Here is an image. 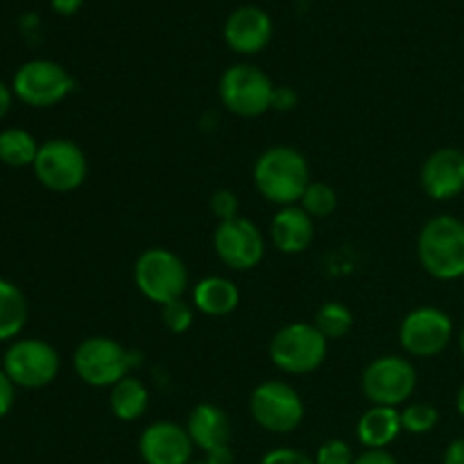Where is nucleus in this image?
I'll list each match as a JSON object with an SVG mask.
<instances>
[{"label":"nucleus","mask_w":464,"mask_h":464,"mask_svg":"<svg viewBox=\"0 0 464 464\" xmlns=\"http://www.w3.org/2000/svg\"><path fill=\"white\" fill-rule=\"evenodd\" d=\"M27 322V299L9 281L0 279V340H12Z\"/></svg>","instance_id":"obj_22"},{"label":"nucleus","mask_w":464,"mask_h":464,"mask_svg":"<svg viewBox=\"0 0 464 464\" xmlns=\"http://www.w3.org/2000/svg\"><path fill=\"white\" fill-rule=\"evenodd\" d=\"M297 102V91L290 89V86H275V95H272V109L275 111H293Z\"/></svg>","instance_id":"obj_31"},{"label":"nucleus","mask_w":464,"mask_h":464,"mask_svg":"<svg viewBox=\"0 0 464 464\" xmlns=\"http://www.w3.org/2000/svg\"><path fill=\"white\" fill-rule=\"evenodd\" d=\"M193 464H207V462H193Z\"/></svg>","instance_id":"obj_40"},{"label":"nucleus","mask_w":464,"mask_h":464,"mask_svg":"<svg viewBox=\"0 0 464 464\" xmlns=\"http://www.w3.org/2000/svg\"><path fill=\"white\" fill-rule=\"evenodd\" d=\"M462 281H464V276H462Z\"/></svg>","instance_id":"obj_41"},{"label":"nucleus","mask_w":464,"mask_h":464,"mask_svg":"<svg viewBox=\"0 0 464 464\" xmlns=\"http://www.w3.org/2000/svg\"><path fill=\"white\" fill-rule=\"evenodd\" d=\"M403 433L401 411L388 406H372L356 424V438L365 449H388Z\"/></svg>","instance_id":"obj_19"},{"label":"nucleus","mask_w":464,"mask_h":464,"mask_svg":"<svg viewBox=\"0 0 464 464\" xmlns=\"http://www.w3.org/2000/svg\"><path fill=\"white\" fill-rule=\"evenodd\" d=\"M313 236H315L313 218L299 204L281 207L272 218L270 240L281 254L297 256V254L306 252L313 243Z\"/></svg>","instance_id":"obj_18"},{"label":"nucleus","mask_w":464,"mask_h":464,"mask_svg":"<svg viewBox=\"0 0 464 464\" xmlns=\"http://www.w3.org/2000/svg\"><path fill=\"white\" fill-rule=\"evenodd\" d=\"M313 324H315V329L331 343V340L344 338V335L352 331L353 315L352 311H349L347 304L326 302L317 308Z\"/></svg>","instance_id":"obj_24"},{"label":"nucleus","mask_w":464,"mask_h":464,"mask_svg":"<svg viewBox=\"0 0 464 464\" xmlns=\"http://www.w3.org/2000/svg\"><path fill=\"white\" fill-rule=\"evenodd\" d=\"M227 111L238 118H258L272 109L275 84L270 75L252 63H234L227 68L218 86Z\"/></svg>","instance_id":"obj_7"},{"label":"nucleus","mask_w":464,"mask_h":464,"mask_svg":"<svg viewBox=\"0 0 464 464\" xmlns=\"http://www.w3.org/2000/svg\"><path fill=\"white\" fill-rule=\"evenodd\" d=\"M313 460L315 464H353L356 456H353L352 447L343 440H326L324 444H320Z\"/></svg>","instance_id":"obj_28"},{"label":"nucleus","mask_w":464,"mask_h":464,"mask_svg":"<svg viewBox=\"0 0 464 464\" xmlns=\"http://www.w3.org/2000/svg\"><path fill=\"white\" fill-rule=\"evenodd\" d=\"M41 145L36 143L34 136L25 130H18V127H12V130L0 131V161L5 166L12 168H25L34 166V159L39 154Z\"/></svg>","instance_id":"obj_23"},{"label":"nucleus","mask_w":464,"mask_h":464,"mask_svg":"<svg viewBox=\"0 0 464 464\" xmlns=\"http://www.w3.org/2000/svg\"><path fill=\"white\" fill-rule=\"evenodd\" d=\"M134 365V352L107 335L82 340L72 356L75 374L91 388H113L118 381L130 376Z\"/></svg>","instance_id":"obj_5"},{"label":"nucleus","mask_w":464,"mask_h":464,"mask_svg":"<svg viewBox=\"0 0 464 464\" xmlns=\"http://www.w3.org/2000/svg\"><path fill=\"white\" fill-rule=\"evenodd\" d=\"M421 190L430 199L447 202L464 193V152L460 148H440L424 159L420 170Z\"/></svg>","instance_id":"obj_15"},{"label":"nucleus","mask_w":464,"mask_h":464,"mask_svg":"<svg viewBox=\"0 0 464 464\" xmlns=\"http://www.w3.org/2000/svg\"><path fill=\"white\" fill-rule=\"evenodd\" d=\"M75 80L71 72L50 59H32L14 75V93L18 100L36 109L54 107L71 93Z\"/></svg>","instance_id":"obj_10"},{"label":"nucleus","mask_w":464,"mask_h":464,"mask_svg":"<svg viewBox=\"0 0 464 464\" xmlns=\"http://www.w3.org/2000/svg\"><path fill=\"white\" fill-rule=\"evenodd\" d=\"M207 464H234V453H231V447L216 449V451L207 453Z\"/></svg>","instance_id":"obj_35"},{"label":"nucleus","mask_w":464,"mask_h":464,"mask_svg":"<svg viewBox=\"0 0 464 464\" xmlns=\"http://www.w3.org/2000/svg\"><path fill=\"white\" fill-rule=\"evenodd\" d=\"M213 247L218 258L236 272L254 270L266 256V236L247 218L218 222L213 231Z\"/></svg>","instance_id":"obj_13"},{"label":"nucleus","mask_w":464,"mask_h":464,"mask_svg":"<svg viewBox=\"0 0 464 464\" xmlns=\"http://www.w3.org/2000/svg\"><path fill=\"white\" fill-rule=\"evenodd\" d=\"M299 207L315 220V218H329L334 216L338 208V193L334 186L324 184V181H311L306 193L299 199Z\"/></svg>","instance_id":"obj_25"},{"label":"nucleus","mask_w":464,"mask_h":464,"mask_svg":"<svg viewBox=\"0 0 464 464\" xmlns=\"http://www.w3.org/2000/svg\"><path fill=\"white\" fill-rule=\"evenodd\" d=\"M195 444L186 426L154 421L140 433L139 453L145 464H193Z\"/></svg>","instance_id":"obj_14"},{"label":"nucleus","mask_w":464,"mask_h":464,"mask_svg":"<svg viewBox=\"0 0 464 464\" xmlns=\"http://www.w3.org/2000/svg\"><path fill=\"white\" fill-rule=\"evenodd\" d=\"M82 3L84 0H53V9L63 14V16H71V14H75L82 7Z\"/></svg>","instance_id":"obj_36"},{"label":"nucleus","mask_w":464,"mask_h":464,"mask_svg":"<svg viewBox=\"0 0 464 464\" xmlns=\"http://www.w3.org/2000/svg\"><path fill=\"white\" fill-rule=\"evenodd\" d=\"M460 352H462V356H464V326H462V331H460Z\"/></svg>","instance_id":"obj_39"},{"label":"nucleus","mask_w":464,"mask_h":464,"mask_svg":"<svg viewBox=\"0 0 464 464\" xmlns=\"http://www.w3.org/2000/svg\"><path fill=\"white\" fill-rule=\"evenodd\" d=\"M208 208H211L213 218H218V222H225V220H234L238 218V195L229 188H220L211 195L208 199Z\"/></svg>","instance_id":"obj_29"},{"label":"nucleus","mask_w":464,"mask_h":464,"mask_svg":"<svg viewBox=\"0 0 464 464\" xmlns=\"http://www.w3.org/2000/svg\"><path fill=\"white\" fill-rule=\"evenodd\" d=\"M453 320L438 306H420L399 326V343L412 358H435L451 344Z\"/></svg>","instance_id":"obj_11"},{"label":"nucleus","mask_w":464,"mask_h":464,"mask_svg":"<svg viewBox=\"0 0 464 464\" xmlns=\"http://www.w3.org/2000/svg\"><path fill=\"white\" fill-rule=\"evenodd\" d=\"M34 175L53 193H72L89 175L84 150L68 139L45 140L34 159Z\"/></svg>","instance_id":"obj_9"},{"label":"nucleus","mask_w":464,"mask_h":464,"mask_svg":"<svg viewBox=\"0 0 464 464\" xmlns=\"http://www.w3.org/2000/svg\"><path fill=\"white\" fill-rule=\"evenodd\" d=\"M161 320H163V326H166L170 334L175 335L186 334L195 322V306L186 302L184 297L175 299V302L161 306Z\"/></svg>","instance_id":"obj_27"},{"label":"nucleus","mask_w":464,"mask_h":464,"mask_svg":"<svg viewBox=\"0 0 464 464\" xmlns=\"http://www.w3.org/2000/svg\"><path fill=\"white\" fill-rule=\"evenodd\" d=\"M417 258L429 276L456 281L464 276V220L456 216H435L417 236Z\"/></svg>","instance_id":"obj_2"},{"label":"nucleus","mask_w":464,"mask_h":464,"mask_svg":"<svg viewBox=\"0 0 464 464\" xmlns=\"http://www.w3.org/2000/svg\"><path fill=\"white\" fill-rule=\"evenodd\" d=\"M353 464H399V460L388 449H365L361 456H356Z\"/></svg>","instance_id":"obj_32"},{"label":"nucleus","mask_w":464,"mask_h":464,"mask_svg":"<svg viewBox=\"0 0 464 464\" xmlns=\"http://www.w3.org/2000/svg\"><path fill=\"white\" fill-rule=\"evenodd\" d=\"M14 406V383L7 372L0 370V420L12 411Z\"/></svg>","instance_id":"obj_33"},{"label":"nucleus","mask_w":464,"mask_h":464,"mask_svg":"<svg viewBox=\"0 0 464 464\" xmlns=\"http://www.w3.org/2000/svg\"><path fill=\"white\" fill-rule=\"evenodd\" d=\"M150 406V392L136 376H125L113 388H109V408L121 421H136L145 415Z\"/></svg>","instance_id":"obj_21"},{"label":"nucleus","mask_w":464,"mask_h":464,"mask_svg":"<svg viewBox=\"0 0 464 464\" xmlns=\"http://www.w3.org/2000/svg\"><path fill=\"white\" fill-rule=\"evenodd\" d=\"M59 353L53 344L44 340H18L5 353V367L14 385L27 390H39L53 383L59 374Z\"/></svg>","instance_id":"obj_12"},{"label":"nucleus","mask_w":464,"mask_h":464,"mask_svg":"<svg viewBox=\"0 0 464 464\" xmlns=\"http://www.w3.org/2000/svg\"><path fill=\"white\" fill-rule=\"evenodd\" d=\"M361 388L372 406L399 408L415 394L417 370L403 356H379L362 372Z\"/></svg>","instance_id":"obj_8"},{"label":"nucleus","mask_w":464,"mask_h":464,"mask_svg":"<svg viewBox=\"0 0 464 464\" xmlns=\"http://www.w3.org/2000/svg\"><path fill=\"white\" fill-rule=\"evenodd\" d=\"M252 179L263 199L276 207L299 204L311 184V168L299 150L275 145L258 154L252 168Z\"/></svg>","instance_id":"obj_1"},{"label":"nucleus","mask_w":464,"mask_h":464,"mask_svg":"<svg viewBox=\"0 0 464 464\" xmlns=\"http://www.w3.org/2000/svg\"><path fill=\"white\" fill-rule=\"evenodd\" d=\"M267 353H270L272 365L284 374H311L324 365L326 353H329V340L315 329V324L293 322V324L281 326L272 335Z\"/></svg>","instance_id":"obj_3"},{"label":"nucleus","mask_w":464,"mask_h":464,"mask_svg":"<svg viewBox=\"0 0 464 464\" xmlns=\"http://www.w3.org/2000/svg\"><path fill=\"white\" fill-rule=\"evenodd\" d=\"M442 464H464V438L453 440L442 456Z\"/></svg>","instance_id":"obj_34"},{"label":"nucleus","mask_w":464,"mask_h":464,"mask_svg":"<svg viewBox=\"0 0 464 464\" xmlns=\"http://www.w3.org/2000/svg\"><path fill=\"white\" fill-rule=\"evenodd\" d=\"M134 285L148 302L166 306L184 297L188 290V270L170 249L150 247L136 258Z\"/></svg>","instance_id":"obj_4"},{"label":"nucleus","mask_w":464,"mask_h":464,"mask_svg":"<svg viewBox=\"0 0 464 464\" xmlns=\"http://www.w3.org/2000/svg\"><path fill=\"white\" fill-rule=\"evenodd\" d=\"M186 430H188L195 449L204 453L231 447V435H234L229 415L216 403H198L190 411Z\"/></svg>","instance_id":"obj_17"},{"label":"nucleus","mask_w":464,"mask_h":464,"mask_svg":"<svg viewBox=\"0 0 464 464\" xmlns=\"http://www.w3.org/2000/svg\"><path fill=\"white\" fill-rule=\"evenodd\" d=\"M272 18L256 5H243L234 9L225 21V41L234 53L258 54L272 39Z\"/></svg>","instance_id":"obj_16"},{"label":"nucleus","mask_w":464,"mask_h":464,"mask_svg":"<svg viewBox=\"0 0 464 464\" xmlns=\"http://www.w3.org/2000/svg\"><path fill=\"white\" fill-rule=\"evenodd\" d=\"M440 412L438 408L430 406L426 401H415L408 403L401 411V426L406 433L412 435H426L438 426Z\"/></svg>","instance_id":"obj_26"},{"label":"nucleus","mask_w":464,"mask_h":464,"mask_svg":"<svg viewBox=\"0 0 464 464\" xmlns=\"http://www.w3.org/2000/svg\"><path fill=\"white\" fill-rule=\"evenodd\" d=\"M9 107H12V91L7 89V86L0 82V121H3L5 116H7Z\"/></svg>","instance_id":"obj_37"},{"label":"nucleus","mask_w":464,"mask_h":464,"mask_svg":"<svg viewBox=\"0 0 464 464\" xmlns=\"http://www.w3.org/2000/svg\"><path fill=\"white\" fill-rule=\"evenodd\" d=\"M249 415L258 429L288 435L302 426L306 406L293 385L284 381H263L249 394Z\"/></svg>","instance_id":"obj_6"},{"label":"nucleus","mask_w":464,"mask_h":464,"mask_svg":"<svg viewBox=\"0 0 464 464\" xmlns=\"http://www.w3.org/2000/svg\"><path fill=\"white\" fill-rule=\"evenodd\" d=\"M261 464H315V460L311 456H306L304 451H299V449L279 447L267 451L261 458Z\"/></svg>","instance_id":"obj_30"},{"label":"nucleus","mask_w":464,"mask_h":464,"mask_svg":"<svg viewBox=\"0 0 464 464\" xmlns=\"http://www.w3.org/2000/svg\"><path fill=\"white\" fill-rule=\"evenodd\" d=\"M240 290L227 276H204L193 288L195 311L208 317H225L238 308Z\"/></svg>","instance_id":"obj_20"},{"label":"nucleus","mask_w":464,"mask_h":464,"mask_svg":"<svg viewBox=\"0 0 464 464\" xmlns=\"http://www.w3.org/2000/svg\"><path fill=\"white\" fill-rule=\"evenodd\" d=\"M456 408H458V415L464 420V383L460 385V390H458L456 394Z\"/></svg>","instance_id":"obj_38"}]
</instances>
